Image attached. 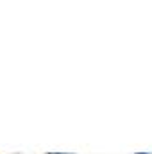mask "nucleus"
Here are the masks:
<instances>
[{
  "label": "nucleus",
  "mask_w": 152,
  "mask_h": 154,
  "mask_svg": "<svg viewBox=\"0 0 152 154\" xmlns=\"http://www.w3.org/2000/svg\"><path fill=\"white\" fill-rule=\"evenodd\" d=\"M138 154H149V152H138Z\"/></svg>",
  "instance_id": "1"
},
{
  "label": "nucleus",
  "mask_w": 152,
  "mask_h": 154,
  "mask_svg": "<svg viewBox=\"0 0 152 154\" xmlns=\"http://www.w3.org/2000/svg\"><path fill=\"white\" fill-rule=\"evenodd\" d=\"M50 154H61V152H50Z\"/></svg>",
  "instance_id": "2"
}]
</instances>
